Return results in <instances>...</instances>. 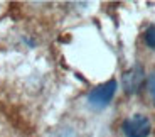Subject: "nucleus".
I'll list each match as a JSON object with an SVG mask.
<instances>
[{
  "label": "nucleus",
  "instance_id": "obj_1",
  "mask_svg": "<svg viewBox=\"0 0 155 137\" xmlns=\"http://www.w3.org/2000/svg\"><path fill=\"white\" fill-rule=\"evenodd\" d=\"M150 120L142 114H135L123 122V132L127 137H148Z\"/></svg>",
  "mask_w": 155,
  "mask_h": 137
},
{
  "label": "nucleus",
  "instance_id": "obj_2",
  "mask_svg": "<svg viewBox=\"0 0 155 137\" xmlns=\"http://www.w3.org/2000/svg\"><path fill=\"white\" fill-rule=\"evenodd\" d=\"M115 91H116V81L115 80H110V81L96 86L88 97L89 105L94 107V108H103V107H106L110 103V100L113 98Z\"/></svg>",
  "mask_w": 155,
  "mask_h": 137
},
{
  "label": "nucleus",
  "instance_id": "obj_3",
  "mask_svg": "<svg viewBox=\"0 0 155 137\" xmlns=\"http://www.w3.org/2000/svg\"><path fill=\"white\" fill-rule=\"evenodd\" d=\"M143 83V68L142 66H133L123 74V86L127 93H135Z\"/></svg>",
  "mask_w": 155,
  "mask_h": 137
},
{
  "label": "nucleus",
  "instance_id": "obj_4",
  "mask_svg": "<svg viewBox=\"0 0 155 137\" xmlns=\"http://www.w3.org/2000/svg\"><path fill=\"white\" fill-rule=\"evenodd\" d=\"M145 43H147V46H150L155 49V24L150 26V27L147 29V32H145Z\"/></svg>",
  "mask_w": 155,
  "mask_h": 137
},
{
  "label": "nucleus",
  "instance_id": "obj_5",
  "mask_svg": "<svg viewBox=\"0 0 155 137\" xmlns=\"http://www.w3.org/2000/svg\"><path fill=\"white\" fill-rule=\"evenodd\" d=\"M148 91H150V97L155 103V71L150 74V78H148Z\"/></svg>",
  "mask_w": 155,
  "mask_h": 137
}]
</instances>
